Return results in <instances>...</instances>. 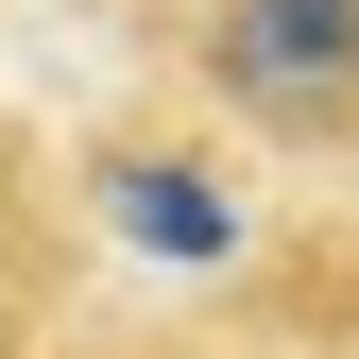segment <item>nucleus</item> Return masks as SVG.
I'll return each instance as SVG.
<instances>
[{
  "instance_id": "2",
  "label": "nucleus",
  "mask_w": 359,
  "mask_h": 359,
  "mask_svg": "<svg viewBox=\"0 0 359 359\" xmlns=\"http://www.w3.org/2000/svg\"><path fill=\"white\" fill-rule=\"evenodd\" d=\"M86 171L34 137V120H0V359H52L86 325Z\"/></svg>"
},
{
  "instance_id": "4",
  "label": "nucleus",
  "mask_w": 359,
  "mask_h": 359,
  "mask_svg": "<svg viewBox=\"0 0 359 359\" xmlns=\"http://www.w3.org/2000/svg\"><path fill=\"white\" fill-rule=\"evenodd\" d=\"M52 359H240V342H189V325H69Z\"/></svg>"
},
{
  "instance_id": "1",
  "label": "nucleus",
  "mask_w": 359,
  "mask_h": 359,
  "mask_svg": "<svg viewBox=\"0 0 359 359\" xmlns=\"http://www.w3.org/2000/svg\"><path fill=\"white\" fill-rule=\"evenodd\" d=\"M189 120L274 171H359V0H189L171 18Z\"/></svg>"
},
{
  "instance_id": "3",
  "label": "nucleus",
  "mask_w": 359,
  "mask_h": 359,
  "mask_svg": "<svg viewBox=\"0 0 359 359\" xmlns=\"http://www.w3.org/2000/svg\"><path fill=\"white\" fill-rule=\"evenodd\" d=\"M205 154H86V222H137V257H240V189Z\"/></svg>"
}]
</instances>
